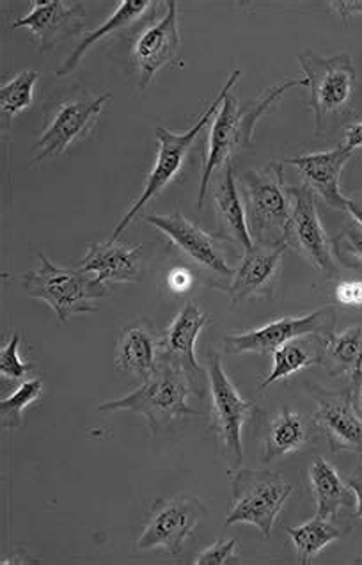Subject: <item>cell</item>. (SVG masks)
Returning a JSON list of instances; mask_svg holds the SVG:
<instances>
[{"mask_svg":"<svg viewBox=\"0 0 362 565\" xmlns=\"http://www.w3.org/2000/svg\"><path fill=\"white\" fill-rule=\"evenodd\" d=\"M146 221L160 230L169 238V244L185 256L189 264L194 267L195 276L222 290L230 288L235 269L227 264L224 249L226 238L204 232L200 224L189 220L181 212L146 215Z\"/></svg>","mask_w":362,"mask_h":565,"instance_id":"obj_7","label":"cell"},{"mask_svg":"<svg viewBox=\"0 0 362 565\" xmlns=\"http://www.w3.org/2000/svg\"><path fill=\"white\" fill-rule=\"evenodd\" d=\"M38 258L40 265L36 269L23 276V290L32 299L51 306L60 324H66L75 315L98 310L96 302L109 294L107 285L96 281L93 274L57 267L43 253Z\"/></svg>","mask_w":362,"mask_h":565,"instance_id":"obj_6","label":"cell"},{"mask_svg":"<svg viewBox=\"0 0 362 565\" xmlns=\"http://www.w3.org/2000/svg\"><path fill=\"white\" fill-rule=\"evenodd\" d=\"M245 215L251 238L262 246H283L290 223V196L285 182L283 160L267 168L249 169L242 174Z\"/></svg>","mask_w":362,"mask_h":565,"instance_id":"obj_5","label":"cell"},{"mask_svg":"<svg viewBox=\"0 0 362 565\" xmlns=\"http://www.w3.org/2000/svg\"><path fill=\"white\" fill-rule=\"evenodd\" d=\"M191 381L185 372L169 360L166 354L160 358L159 366L150 377L142 381L136 392L116 401L104 402L98 406L100 413H114V411H131L145 416L146 424L151 434L159 433L174 418L183 416H203L201 411L192 409L187 402L191 395Z\"/></svg>","mask_w":362,"mask_h":565,"instance_id":"obj_3","label":"cell"},{"mask_svg":"<svg viewBox=\"0 0 362 565\" xmlns=\"http://www.w3.org/2000/svg\"><path fill=\"white\" fill-rule=\"evenodd\" d=\"M329 6L340 14L344 23H349V20L355 14H362V0L361 2H331Z\"/></svg>","mask_w":362,"mask_h":565,"instance_id":"obj_37","label":"cell"},{"mask_svg":"<svg viewBox=\"0 0 362 565\" xmlns=\"http://www.w3.org/2000/svg\"><path fill=\"white\" fill-rule=\"evenodd\" d=\"M308 86L306 78H295L286 81L263 93L258 98L247 104H241L235 96L230 95L224 98L217 115L210 127L209 148L204 156L203 171H201L200 194H198V206L204 205L209 188L212 185L213 174L219 169L226 166L227 160H232L235 151L249 148L253 142L254 130L259 119L267 115V110L291 87Z\"/></svg>","mask_w":362,"mask_h":565,"instance_id":"obj_1","label":"cell"},{"mask_svg":"<svg viewBox=\"0 0 362 565\" xmlns=\"http://www.w3.org/2000/svg\"><path fill=\"white\" fill-rule=\"evenodd\" d=\"M332 252L336 258L350 269L361 270L362 273V226L350 221L344 224L340 235L332 242Z\"/></svg>","mask_w":362,"mask_h":565,"instance_id":"obj_31","label":"cell"},{"mask_svg":"<svg viewBox=\"0 0 362 565\" xmlns=\"http://www.w3.org/2000/svg\"><path fill=\"white\" fill-rule=\"evenodd\" d=\"M78 269L95 276L100 285L107 282H141L142 244L127 246L123 242H93L86 256L78 264Z\"/></svg>","mask_w":362,"mask_h":565,"instance_id":"obj_20","label":"cell"},{"mask_svg":"<svg viewBox=\"0 0 362 565\" xmlns=\"http://www.w3.org/2000/svg\"><path fill=\"white\" fill-rule=\"evenodd\" d=\"M359 564H362V561H359Z\"/></svg>","mask_w":362,"mask_h":565,"instance_id":"obj_41","label":"cell"},{"mask_svg":"<svg viewBox=\"0 0 362 565\" xmlns=\"http://www.w3.org/2000/svg\"><path fill=\"white\" fill-rule=\"evenodd\" d=\"M317 402L315 424L326 434L329 447L340 451H362V416L355 406V397L350 390L329 392L323 387H309Z\"/></svg>","mask_w":362,"mask_h":565,"instance_id":"obj_14","label":"cell"},{"mask_svg":"<svg viewBox=\"0 0 362 565\" xmlns=\"http://www.w3.org/2000/svg\"><path fill=\"white\" fill-rule=\"evenodd\" d=\"M290 196V223L286 233V244L311 262L327 278H334L336 269L332 242L327 237L322 221L318 217L315 192L304 185H288Z\"/></svg>","mask_w":362,"mask_h":565,"instance_id":"obj_13","label":"cell"},{"mask_svg":"<svg viewBox=\"0 0 362 565\" xmlns=\"http://www.w3.org/2000/svg\"><path fill=\"white\" fill-rule=\"evenodd\" d=\"M43 393L41 379H25L10 397L0 401V418L4 429H19L23 422V411L36 402Z\"/></svg>","mask_w":362,"mask_h":565,"instance_id":"obj_30","label":"cell"},{"mask_svg":"<svg viewBox=\"0 0 362 565\" xmlns=\"http://www.w3.org/2000/svg\"><path fill=\"white\" fill-rule=\"evenodd\" d=\"M286 532L290 535L299 564L302 565L312 564L323 547L341 537V530L334 526L331 520L318 514L308 523L286 529Z\"/></svg>","mask_w":362,"mask_h":565,"instance_id":"obj_27","label":"cell"},{"mask_svg":"<svg viewBox=\"0 0 362 565\" xmlns=\"http://www.w3.org/2000/svg\"><path fill=\"white\" fill-rule=\"evenodd\" d=\"M38 81H40V74L36 70H23L19 75H14L11 81L2 84V87H0V110H2L4 127H10L11 121L22 110L31 107L32 93H34Z\"/></svg>","mask_w":362,"mask_h":565,"instance_id":"obj_29","label":"cell"},{"mask_svg":"<svg viewBox=\"0 0 362 565\" xmlns=\"http://www.w3.org/2000/svg\"><path fill=\"white\" fill-rule=\"evenodd\" d=\"M206 515L209 509L191 494L160 498L155 502L145 532L137 539V550H166L171 556H180L187 539Z\"/></svg>","mask_w":362,"mask_h":565,"instance_id":"obj_12","label":"cell"},{"mask_svg":"<svg viewBox=\"0 0 362 565\" xmlns=\"http://www.w3.org/2000/svg\"><path fill=\"white\" fill-rule=\"evenodd\" d=\"M288 244L283 246H262L254 244L242 256L241 265L235 270L226 292L233 305L272 297L276 294L277 281L281 278L283 256Z\"/></svg>","mask_w":362,"mask_h":565,"instance_id":"obj_17","label":"cell"},{"mask_svg":"<svg viewBox=\"0 0 362 565\" xmlns=\"http://www.w3.org/2000/svg\"><path fill=\"white\" fill-rule=\"evenodd\" d=\"M323 343H326V338L308 337L291 340V342L276 349L272 352L274 366H272L270 375L263 379L259 390H267L277 381L299 374L300 370L322 365Z\"/></svg>","mask_w":362,"mask_h":565,"instance_id":"obj_25","label":"cell"},{"mask_svg":"<svg viewBox=\"0 0 362 565\" xmlns=\"http://www.w3.org/2000/svg\"><path fill=\"white\" fill-rule=\"evenodd\" d=\"M232 489V505L227 512L226 526L253 524L262 532L263 537L270 539L274 524L281 514L286 500L291 497L294 486L276 471L241 468L235 471Z\"/></svg>","mask_w":362,"mask_h":565,"instance_id":"obj_8","label":"cell"},{"mask_svg":"<svg viewBox=\"0 0 362 565\" xmlns=\"http://www.w3.org/2000/svg\"><path fill=\"white\" fill-rule=\"evenodd\" d=\"M308 441V429L304 419L294 411H281V415L272 422L267 436V450H265V462L276 461L279 457L299 450L304 443Z\"/></svg>","mask_w":362,"mask_h":565,"instance_id":"obj_28","label":"cell"},{"mask_svg":"<svg viewBox=\"0 0 362 565\" xmlns=\"http://www.w3.org/2000/svg\"><path fill=\"white\" fill-rule=\"evenodd\" d=\"M336 301L343 306H362V281H340L334 288Z\"/></svg>","mask_w":362,"mask_h":565,"instance_id":"obj_35","label":"cell"},{"mask_svg":"<svg viewBox=\"0 0 362 565\" xmlns=\"http://www.w3.org/2000/svg\"><path fill=\"white\" fill-rule=\"evenodd\" d=\"M347 212H350L353 221L362 226V198H352L347 201Z\"/></svg>","mask_w":362,"mask_h":565,"instance_id":"obj_39","label":"cell"},{"mask_svg":"<svg viewBox=\"0 0 362 565\" xmlns=\"http://www.w3.org/2000/svg\"><path fill=\"white\" fill-rule=\"evenodd\" d=\"M343 145L352 151L362 148V121L361 124H355L347 128Z\"/></svg>","mask_w":362,"mask_h":565,"instance_id":"obj_38","label":"cell"},{"mask_svg":"<svg viewBox=\"0 0 362 565\" xmlns=\"http://www.w3.org/2000/svg\"><path fill=\"white\" fill-rule=\"evenodd\" d=\"M195 281V273L187 265L172 267L166 276V285L172 294H185L191 290Z\"/></svg>","mask_w":362,"mask_h":565,"instance_id":"obj_34","label":"cell"},{"mask_svg":"<svg viewBox=\"0 0 362 565\" xmlns=\"http://www.w3.org/2000/svg\"><path fill=\"white\" fill-rule=\"evenodd\" d=\"M162 354L163 333L150 322L139 320L123 328L114 363L118 370L146 381L159 366Z\"/></svg>","mask_w":362,"mask_h":565,"instance_id":"obj_21","label":"cell"},{"mask_svg":"<svg viewBox=\"0 0 362 565\" xmlns=\"http://www.w3.org/2000/svg\"><path fill=\"white\" fill-rule=\"evenodd\" d=\"M212 191L215 212L221 224L219 235L232 242L233 246L241 247L242 253L249 252L254 242L251 238L244 201L241 200V191L236 185L235 160H227L226 166L219 169Z\"/></svg>","mask_w":362,"mask_h":565,"instance_id":"obj_22","label":"cell"},{"mask_svg":"<svg viewBox=\"0 0 362 565\" xmlns=\"http://www.w3.org/2000/svg\"><path fill=\"white\" fill-rule=\"evenodd\" d=\"M86 19V2L81 0H38L13 29H29L40 43L41 54L54 51L66 38L82 31Z\"/></svg>","mask_w":362,"mask_h":565,"instance_id":"obj_16","label":"cell"},{"mask_svg":"<svg viewBox=\"0 0 362 565\" xmlns=\"http://www.w3.org/2000/svg\"><path fill=\"white\" fill-rule=\"evenodd\" d=\"M110 96V93H104L57 102L51 113H46L45 128L34 145V162L40 164L43 160L60 157L70 145L89 136Z\"/></svg>","mask_w":362,"mask_h":565,"instance_id":"obj_11","label":"cell"},{"mask_svg":"<svg viewBox=\"0 0 362 565\" xmlns=\"http://www.w3.org/2000/svg\"><path fill=\"white\" fill-rule=\"evenodd\" d=\"M322 366L336 377L349 379V390L355 397L362 383V326L326 338Z\"/></svg>","mask_w":362,"mask_h":565,"instance_id":"obj_24","label":"cell"},{"mask_svg":"<svg viewBox=\"0 0 362 565\" xmlns=\"http://www.w3.org/2000/svg\"><path fill=\"white\" fill-rule=\"evenodd\" d=\"M210 322L212 317L204 313L200 306L187 302L163 333V354L185 372L191 381L192 392L198 397H204L206 393L209 374L201 369L200 361L195 358V342Z\"/></svg>","mask_w":362,"mask_h":565,"instance_id":"obj_15","label":"cell"},{"mask_svg":"<svg viewBox=\"0 0 362 565\" xmlns=\"http://www.w3.org/2000/svg\"><path fill=\"white\" fill-rule=\"evenodd\" d=\"M353 151L344 147L343 142L329 151L320 153H308V156L290 157L283 160V164L295 166L304 177V183L317 192L332 209L347 212V201L341 194V173Z\"/></svg>","mask_w":362,"mask_h":565,"instance_id":"obj_19","label":"cell"},{"mask_svg":"<svg viewBox=\"0 0 362 565\" xmlns=\"http://www.w3.org/2000/svg\"><path fill=\"white\" fill-rule=\"evenodd\" d=\"M157 6H159V2H151V0H146V2L145 0L119 2L118 10L114 11L113 17L107 22L102 23L100 28L87 32L86 36L82 38L78 45L75 46V51L61 64L55 75L57 77H68V75H72L77 70L81 61L84 60V55H86L91 46L102 42L104 38L113 36L116 32L125 31V29L130 28L134 23L141 22L148 14L153 13Z\"/></svg>","mask_w":362,"mask_h":565,"instance_id":"obj_23","label":"cell"},{"mask_svg":"<svg viewBox=\"0 0 362 565\" xmlns=\"http://www.w3.org/2000/svg\"><path fill=\"white\" fill-rule=\"evenodd\" d=\"M309 482L317 502L318 515L332 521L341 507L349 505V486L341 480L334 466L329 465L323 457H315L309 468Z\"/></svg>","mask_w":362,"mask_h":565,"instance_id":"obj_26","label":"cell"},{"mask_svg":"<svg viewBox=\"0 0 362 565\" xmlns=\"http://www.w3.org/2000/svg\"><path fill=\"white\" fill-rule=\"evenodd\" d=\"M181 36L178 28V4L174 0L166 2V14L160 22L146 29L134 45V63L139 70V87L146 89L153 83L155 75L166 64L178 60Z\"/></svg>","mask_w":362,"mask_h":565,"instance_id":"obj_18","label":"cell"},{"mask_svg":"<svg viewBox=\"0 0 362 565\" xmlns=\"http://www.w3.org/2000/svg\"><path fill=\"white\" fill-rule=\"evenodd\" d=\"M241 77V70H235L226 83H224V86H222L217 98L210 104L209 109L204 110L203 116L187 132L174 134L166 127L155 128V136H157V141H159L157 162H155L153 169H151L150 177L146 180L145 191H142L141 196L137 198L136 203L131 205L127 214L123 215V220L119 221L118 226L114 230V241H118L119 235L128 228V224L136 220L137 215H141L146 206L150 205V201L159 196L163 189H168L180 177L181 171L185 168L189 153H191L194 142L198 141V137H200L204 128L209 127L210 119L217 115L222 102L232 93L233 87H235Z\"/></svg>","mask_w":362,"mask_h":565,"instance_id":"obj_4","label":"cell"},{"mask_svg":"<svg viewBox=\"0 0 362 565\" xmlns=\"http://www.w3.org/2000/svg\"><path fill=\"white\" fill-rule=\"evenodd\" d=\"M338 324V311L334 306L327 305L320 310L304 317H285L274 320L259 329H251L245 333L227 334L224 338V351L230 354H272V352L299 338L331 337Z\"/></svg>","mask_w":362,"mask_h":565,"instance_id":"obj_10","label":"cell"},{"mask_svg":"<svg viewBox=\"0 0 362 565\" xmlns=\"http://www.w3.org/2000/svg\"><path fill=\"white\" fill-rule=\"evenodd\" d=\"M355 406H358L359 413L362 416V383L359 386L358 393H355Z\"/></svg>","mask_w":362,"mask_h":565,"instance_id":"obj_40","label":"cell"},{"mask_svg":"<svg viewBox=\"0 0 362 565\" xmlns=\"http://www.w3.org/2000/svg\"><path fill=\"white\" fill-rule=\"evenodd\" d=\"M19 345L20 334L14 333L10 342L6 343L0 351V374L4 381H10V383L23 381L36 370V365L20 360Z\"/></svg>","mask_w":362,"mask_h":565,"instance_id":"obj_32","label":"cell"},{"mask_svg":"<svg viewBox=\"0 0 362 565\" xmlns=\"http://www.w3.org/2000/svg\"><path fill=\"white\" fill-rule=\"evenodd\" d=\"M210 381V395H212L213 430L217 434L219 448L226 461L230 473L241 470L244 462V443L242 433L251 418H253L254 402L242 397L232 379L227 377L219 354L213 352L206 370Z\"/></svg>","mask_w":362,"mask_h":565,"instance_id":"obj_9","label":"cell"},{"mask_svg":"<svg viewBox=\"0 0 362 565\" xmlns=\"http://www.w3.org/2000/svg\"><path fill=\"white\" fill-rule=\"evenodd\" d=\"M297 61L311 89L309 109L315 115V136H329L352 115L361 92L352 57L349 54L327 57L308 49L297 55Z\"/></svg>","mask_w":362,"mask_h":565,"instance_id":"obj_2","label":"cell"},{"mask_svg":"<svg viewBox=\"0 0 362 565\" xmlns=\"http://www.w3.org/2000/svg\"><path fill=\"white\" fill-rule=\"evenodd\" d=\"M347 486H349V489H352L355 500H358V509H355V514L353 515L358 520H362V466H359L358 470L350 475L349 479H347Z\"/></svg>","mask_w":362,"mask_h":565,"instance_id":"obj_36","label":"cell"},{"mask_svg":"<svg viewBox=\"0 0 362 565\" xmlns=\"http://www.w3.org/2000/svg\"><path fill=\"white\" fill-rule=\"evenodd\" d=\"M241 556V543L236 539H219L195 558V565H224Z\"/></svg>","mask_w":362,"mask_h":565,"instance_id":"obj_33","label":"cell"}]
</instances>
